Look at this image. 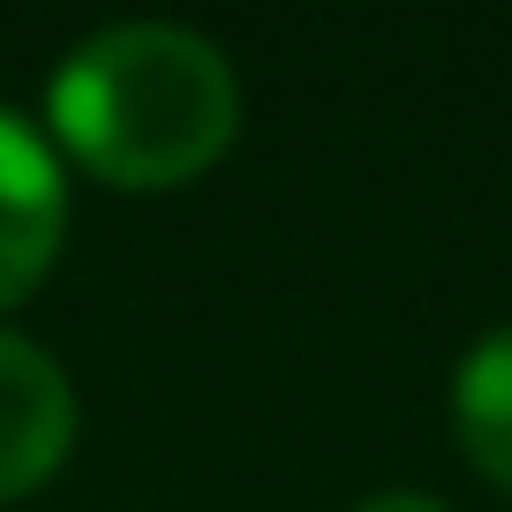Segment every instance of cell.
<instances>
[{
    "instance_id": "cell-4",
    "label": "cell",
    "mask_w": 512,
    "mask_h": 512,
    "mask_svg": "<svg viewBox=\"0 0 512 512\" xmlns=\"http://www.w3.org/2000/svg\"><path fill=\"white\" fill-rule=\"evenodd\" d=\"M452 437L475 475L512 497V324L482 339L452 377Z\"/></svg>"
},
{
    "instance_id": "cell-5",
    "label": "cell",
    "mask_w": 512,
    "mask_h": 512,
    "mask_svg": "<svg viewBox=\"0 0 512 512\" xmlns=\"http://www.w3.org/2000/svg\"><path fill=\"white\" fill-rule=\"evenodd\" d=\"M354 512H452V505H437V497H422V490H377V497H362Z\"/></svg>"
},
{
    "instance_id": "cell-2",
    "label": "cell",
    "mask_w": 512,
    "mask_h": 512,
    "mask_svg": "<svg viewBox=\"0 0 512 512\" xmlns=\"http://www.w3.org/2000/svg\"><path fill=\"white\" fill-rule=\"evenodd\" d=\"M68 226V181L31 121L0 106V309L46 279Z\"/></svg>"
},
{
    "instance_id": "cell-1",
    "label": "cell",
    "mask_w": 512,
    "mask_h": 512,
    "mask_svg": "<svg viewBox=\"0 0 512 512\" xmlns=\"http://www.w3.org/2000/svg\"><path fill=\"white\" fill-rule=\"evenodd\" d=\"M53 136L113 189H174L204 174L241 121V83L181 23H113L53 76Z\"/></svg>"
},
{
    "instance_id": "cell-3",
    "label": "cell",
    "mask_w": 512,
    "mask_h": 512,
    "mask_svg": "<svg viewBox=\"0 0 512 512\" xmlns=\"http://www.w3.org/2000/svg\"><path fill=\"white\" fill-rule=\"evenodd\" d=\"M76 437V392L61 362L31 339L0 332V497H23L68 460Z\"/></svg>"
}]
</instances>
